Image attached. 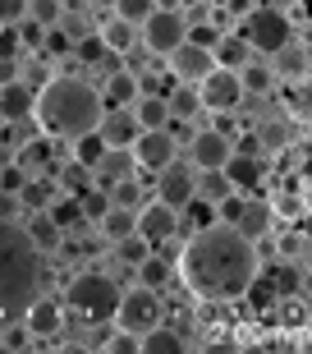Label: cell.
I'll return each mask as SVG.
<instances>
[{
	"instance_id": "obj_58",
	"label": "cell",
	"mask_w": 312,
	"mask_h": 354,
	"mask_svg": "<svg viewBox=\"0 0 312 354\" xmlns=\"http://www.w3.org/2000/svg\"><path fill=\"white\" fill-rule=\"evenodd\" d=\"M156 10H184V0H156Z\"/></svg>"
},
{
	"instance_id": "obj_16",
	"label": "cell",
	"mask_w": 312,
	"mask_h": 354,
	"mask_svg": "<svg viewBox=\"0 0 312 354\" xmlns=\"http://www.w3.org/2000/svg\"><path fill=\"white\" fill-rule=\"evenodd\" d=\"M271 225H275V207H271V203H266V198H244V212H239L234 230L257 244V239L271 235Z\"/></svg>"
},
{
	"instance_id": "obj_43",
	"label": "cell",
	"mask_w": 312,
	"mask_h": 354,
	"mask_svg": "<svg viewBox=\"0 0 312 354\" xmlns=\"http://www.w3.org/2000/svg\"><path fill=\"white\" fill-rule=\"evenodd\" d=\"M97 350H106V354H138V331L115 327L110 336H97Z\"/></svg>"
},
{
	"instance_id": "obj_56",
	"label": "cell",
	"mask_w": 312,
	"mask_h": 354,
	"mask_svg": "<svg viewBox=\"0 0 312 354\" xmlns=\"http://www.w3.org/2000/svg\"><path fill=\"white\" fill-rule=\"evenodd\" d=\"M19 79V65L14 60H0V83H14Z\"/></svg>"
},
{
	"instance_id": "obj_39",
	"label": "cell",
	"mask_w": 312,
	"mask_h": 354,
	"mask_svg": "<svg viewBox=\"0 0 312 354\" xmlns=\"http://www.w3.org/2000/svg\"><path fill=\"white\" fill-rule=\"evenodd\" d=\"M74 55L83 60V65H106V60H110V51H106L101 32H88V37H78V41H74Z\"/></svg>"
},
{
	"instance_id": "obj_41",
	"label": "cell",
	"mask_w": 312,
	"mask_h": 354,
	"mask_svg": "<svg viewBox=\"0 0 312 354\" xmlns=\"http://www.w3.org/2000/svg\"><path fill=\"white\" fill-rule=\"evenodd\" d=\"M147 253H152V244H147V239L138 235V230H133V235H124V239L115 244V258H119L124 267H138V263L147 258Z\"/></svg>"
},
{
	"instance_id": "obj_53",
	"label": "cell",
	"mask_w": 312,
	"mask_h": 354,
	"mask_svg": "<svg viewBox=\"0 0 312 354\" xmlns=\"http://www.w3.org/2000/svg\"><path fill=\"white\" fill-rule=\"evenodd\" d=\"M166 133L175 138V147H188V138H193V129H188V120H166Z\"/></svg>"
},
{
	"instance_id": "obj_40",
	"label": "cell",
	"mask_w": 312,
	"mask_h": 354,
	"mask_svg": "<svg viewBox=\"0 0 312 354\" xmlns=\"http://www.w3.org/2000/svg\"><path fill=\"white\" fill-rule=\"evenodd\" d=\"M101 152H106V138L97 129H92V133H78V138H74V161H83V166H97V161H101Z\"/></svg>"
},
{
	"instance_id": "obj_45",
	"label": "cell",
	"mask_w": 312,
	"mask_h": 354,
	"mask_svg": "<svg viewBox=\"0 0 312 354\" xmlns=\"http://www.w3.org/2000/svg\"><path fill=\"white\" fill-rule=\"evenodd\" d=\"M110 203H115V207H133L138 212V203H143V189H138V180H115L110 184Z\"/></svg>"
},
{
	"instance_id": "obj_48",
	"label": "cell",
	"mask_w": 312,
	"mask_h": 354,
	"mask_svg": "<svg viewBox=\"0 0 312 354\" xmlns=\"http://www.w3.org/2000/svg\"><path fill=\"white\" fill-rule=\"evenodd\" d=\"M41 46H46V55H74V37H65V32H60V24L41 32Z\"/></svg>"
},
{
	"instance_id": "obj_38",
	"label": "cell",
	"mask_w": 312,
	"mask_h": 354,
	"mask_svg": "<svg viewBox=\"0 0 312 354\" xmlns=\"http://www.w3.org/2000/svg\"><path fill=\"white\" fill-rule=\"evenodd\" d=\"M225 194H234L230 180H225V171H202V180H197V194H193V198H202V203H221Z\"/></svg>"
},
{
	"instance_id": "obj_14",
	"label": "cell",
	"mask_w": 312,
	"mask_h": 354,
	"mask_svg": "<svg viewBox=\"0 0 312 354\" xmlns=\"http://www.w3.org/2000/svg\"><path fill=\"white\" fill-rule=\"evenodd\" d=\"M166 65H170V79L175 83H197L211 65H216V55L202 51V46H193V41H179V46L166 55Z\"/></svg>"
},
{
	"instance_id": "obj_10",
	"label": "cell",
	"mask_w": 312,
	"mask_h": 354,
	"mask_svg": "<svg viewBox=\"0 0 312 354\" xmlns=\"http://www.w3.org/2000/svg\"><path fill=\"white\" fill-rule=\"evenodd\" d=\"M129 152H133V166L138 171H161L166 161H175L179 157V147H175V138H170L166 129H138V138L129 143Z\"/></svg>"
},
{
	"instance_id": "obj_18",
	"label": "cell",
	"mask_w": 312,
	"mask_h": 354,
	"mask_svg": "<svg viewBox=\"0 0 312 354\" xmlns=\"http://www.w3.org/2000/svg\"><path fill=\"white\" fill-rule=\"evenodd\" d=\"M32 97H37V92L28 88L23 79L0 83V124H23V120L32 115Z\"/></svg>"
},
{
	"instance_id": "obj_8",
	"label": "cell",
	"mask_w": 312,
	"mask_h": 354,
	"mask_svg": "<svg viewBox=\"0 0 312 354\" xmlns=\"http://www.w3.org/2000/svg\"><path fill=\"white\" fill-rule=\"evenodd\" d=\"M197 88V102L202 111H239L244 106V88H239V69H225V65H211L202 79L193 83Z\"/></svg>"
},
{
	"instance_id": "obj_1",
	"label": "cell",
	"mask_w": 312,
	"mask_h": 354,
	"mask_svg": "<svg viewBox=\"0 0 312 354\" xmlns=\"http://www.w3.org/2000/svg\"><path fill=\"white\" fill-rule=\"evenodd\" d=\"M262 272V258H257V244L244 239L234 225L225 221H211L202 230L188 235L179 253V276L188 295H197L202 304H239L248 299V286L257 281Z\"/></svg>"
},
{
	"instance_id": "obj_12",
	"label": "cell",
	"mask_w": 312,
	"mask_h": 354,
	"mask_svg": "<svg viewBox=\"0 0 312 354\" xmlns=\"http://www.w3.org/2000/svg\"><path fill=\"white\" fill-rule=\"evenodd\" d=\"M138 235L147 244H170V239L179 235V212L170 207V203H161V198L138 203Z\"/></svg>"
},
{
	"instance_id": "obj_15",
	"label": "cell",
	"mask_w": 312,
	"mask_h": 354,
	"mask_svg": "<svg viewBox=\"0 0 312 354\" xmlns=\"http://www.w3.org/2000/svg\"><path fill=\"white\" fill-rule=\"evenodd\" d=\"M275 83H308V74H312V51H308V41L303 37H294L289 46H280L275 51Z\"/></svg>"
},
{
	"instance_id": "obj_30",
	"label": "cell",
	"mask_w": 312,
	"mask_h": 354,
	"mask_svg": "<svg viewBox=\"0 0 312 354\" xmlns=\"http://www.w3.org/2000/svg\"><path fill=\"white\" fill-rule=\"evenodd\" d=\"M46 216H51L60 230H74V225H88L83 221V203H78L74 194H65V198H51V207H46Z\"/></svg>"
},
{
	"instance_id": "obj_52",
	"label": "cell",
	"mask_w": 312,
	"mask_h": 354,
	"mask_svg": "<svg viewBox=\"0 0 312 354\" xmlns=\"http://www.w3.org/2000/svg\"><path fill=\"white\" fill-rule=\"evenodd\" d=\"M19 46H23L19 28H0V60H14V55H19Z\"/></svg>"
},
{
	"instance_id": "obj_24",
	"label": "cell",
	"mask_w": 312,
	"mask_h": 354,
	"mask_svg": "<svg viewBox=\"0 0 312 354\" xmlns=\"http://www.w3.org/2000/svg\"><path fill=\"white\" fill-rule=\"evenodd\" d=\"M129 111L138 120V129H166V120H170V106H166L161 92H138Z\"/></svg>"
},
{
	"instance_id": "obj_36",
	"label": "cell",
	"mask_w": 312,
	"mask_h": 354,
	"mask_svg": "<svg viewBox=\"0 0 312 354\" xmlns=\"http://www.w3.org/2000/svg\"><path fill=\"white\" fill-rule=\"evenodd\" d=\"M60 184H65V194H88L92 184H97V175H92V166H83V161H69L65 171H60Z\"/></svg>"
},
{
	"instance_id": "obj_9",
	"label": "cell",
	"mask_w": 312,
	"mask_h": 354,
	"mask_svg": "<svg viewBox=\"0 0 312 354\" xmlns=\"http://www.w3.org/2000/svg\"><path fill=\"white\" fill-rule=\"evenodd\" d=\"M193 194H197V175L188 171L179 157L166 161V166L156 171V198H161V203H170L175 212L188 207V203H193Z\"/></svg>"
},
{
	"instance_id": "obj_42",
	"label": "cell",
	"mask_w": 312,
	"mask_h": 354,
	"mask_svg": "<svg viewBox=\"0 0 312 354\" xmlns=\"http://www.w3.org/2000/svg\"><path fill=\"white\" fill-rule=\"evenodd\" d=\"M285 120L308 124V83H285Z\"/></svg>"
},
{
	"instance_id": "obj_32",
	"label": "cell",
	"mask_w": 312,
	"mask_h": 354,
	"mask_svg": "<svg viewBox=\"0 0 312 354\" xmlns=\"http://www.w3.org/2000/svg\"><path fill=\"white\" fill-rule=\"evenodd\" d=\"M239 88H244V97H266L275 88V74L266 65H244L239 69Z\"/></svg>"
},
{
	"instance_id": "obj_44",
	"label": "cell",
	"mask_w": 312,
	"mask_h": 354,
	"mask_svg": "<svg viewBox=\"0 0 312 354\" xmlns=\"http://www.w3.org/2000/svg\"><path fill=\"white\" fill-rule=\"evenodd\" d=\"M78 203H83V221H101V216H106V207H110V189L92 184L88 194H78Z\"/></svg>"
},
{
	"instance_id": "obj_4",
	"label": "cell",
	"mask_w": 312,
	"mask_h": 354,
	"mask_svg": "<svg viewBox=\"0 0 312 354\" xmlns=\"http://www.w3.org/2000/svg\"><path fill=\"white\" fill-rule=\"evenodd\" d=\"M115 299H119V286L106 272H78V276H69L60 304H65V313H78L88 322H110Z\"/></svg>"
},
{
	"instance_id": "obj_11",
	"label": "cell",
	"mask_w": 312,
	"mask_h": 354,
	"mask_svg": "<svg viewBox=\"0 0 312 354\" xmlns=\"http://www.w3.org/2000/svg\"><path fill=\"white\" fill-rule=\"evenodd\" d=\"M23 327L32 331V341H55L65 331V304L55 295H32V304L23 308Z\"/></svg>"
},
{
	"instance_id": "obj_34",
	"label": "cell",
	"mask_w": 312,
	"mask_h": 354,
	"mask_svg": "<svg viewBox=\"0 0 312 354\" xmlns=\"http://www.w3.org/2000/svg\"><path fill=\"white\" fill-rule=\"evenodd\" d=\"M253 133H257L262 152H285V147H289V120H266V124L253 129Z\"/></svg>"
},
{
	"instance_id": "obj_31",
	"label": "cell",
	"mask_w": 312,
	"mask_h": 354,
	"mask_svg": "<svg viewBox=\"0 0 312 354\" xmlns=\"http://www.w3.org/2000/svg\"><path fill=\"white\" fill-rule=\"evenodd\" d=\"M166 106H170V120H193L197 111H202V102H197V88H193V83H179V88L166 97Z\"/></svg>"
},
{
	"instance_id": "obj_46",
	"label": "cell",
	"mask_w": 312,
	"mask_h": 354,
	"mask_svg": "<svg viewBox=\"0 0 312 354\" xmlns=\"http://www.w3.org/2000/svg\"><path fill=\"white\" fill-rule=\"evenodd\" d=\"M156 10V0H115V19H124V24H143L147 14Z\"/></svg>"
},
{
	"instance_id": "obj_26",
	"label": "cell",
	"mask_w": 312,
	"mask_h": 354,
	"mask_svg": "<svg viewBox=\"0 0 312 354\" xmlns=\"http://www.w3.org/2000/svg\"><path fill=\"white\" fill-rule=\"evenodd\" d=\"M138 92H143V83L133 79L129 69H110V74H106V88H101V102L106 106H133Z\"/></svg>"
},
{
	"instance_id": "obj_28",
	"label": "cell",
	"mask_w": 312,
	"mask_h": 354,
	"mask_svg": "<svg viewBox=\"0 0 312 354\" xmlns=\"http://www.w3.org/2000/svg\"><path fill=\"white\" fill-rule=\"evenodd\" d=\"M19 198H23V212H46L55 198V180L51 175H28V184L19 189Z\"/></svg>"
},
{
	"instance_id": "obj_37",
	"label": "cell",
	"mask_w": 312,
	"mask_h": 354,
	"mask_svg": "<svg viewBox=\"0 0 312 354\" xmlns=\"http://www.w3.org/2000/svg\"><path fill=\"white\" fill-rule=\"evenodd\" d=\"M28 19L37 28H55L65 19V0H28Z\"/></svg>"
},
{
	"instance_id": "obj_3",
	"label": "cell",
	"mask_w": 312,
	"mask_h": 354,
	"mask_svg": "<svg viewBox=\"0 0 312 354\" xmlns=\"http://www.w3.org/2000/svg\"><path fill=\"white\" fill-rule=\"evenodd\" d=\"M46 253L28 239V230L19 221H0V322L23 317V308L32 304V295H41V267Z\"/></svg>"
},
{
	"instance_id": "obj_33",
	"label": "cell",
	"mask_w": 312,
	"mask_h": 354,
	"mask_svg": "<svg viewBox=\"0 0 312 354\" xmlns=\"http://www.w3.org/2000/svg\"><path fill=\"white\" fill-rule=\"evenodd\" d=\"M32 331L23 327V317H14V322H0V350H10V354H23L32 350Z\"/></svg>"
},
{
	"instance_id": "obj_20",
	"label": "cell",
	"mask_w": 312,
	"mask_h": 354,
	"mask_svg": "<svg viewBox=\"0 0 312 354\" xmlns=\"http://www.w3.org/2000/svg\"><path fill=\"white\" fill-rule=\"evenodd\" d=\"M19 225L28 230V239H32L41 253H60L65 249V230H60L46 212H28V216H19Z\"/></svg>"
},
{
	"instance_id": "obj_49",
	"label": "cell",
	"mask_w": 312,
	"mask_h": 354,
	"mask_svg": "<svg viewBox=\"0 0 312 354\" xmlns=\"http://www.w3.org/2000/svg\"><path fill=\"white\" fill-rule=\"evenodd\" d=\"M28 19V0H0V28H19Z\"/></svg>"
},
{
	"instance_id": "obj_19",
	"label": "cell",
	"mask_w": 312,
	"mask_h": 354,
	"mask_svg": "<svg viewBox=\"0 0 312 354\" xmlns=\"http://www.w3.org/2000/svg\"><path fill=\"white\" fill-rule=\"evenodd\" d=\"M221 171H225V180H230L234 194H248V189H257V184L266 180V166H262L257 157H248V152H234Z\"/></svg>"
},
{
	"instance_id": "obj_6",
	"label": "cell",
	"mask_w": 312,
	"mask_h": 354,
	"mask_svg": "<svg viewBox=\"0 0 312 354\" xmlns=\"http://www.w3.org/2000/svg\"><path fill=\"white\" fill-rule=\"evenodd\" d=\"M110 322H115V327H124V331H147V327H156V322H161V290H147V286L119 290Z\"/></svg>"
},
{
	"instance_id": "obj_27",
	"label": "cell",
	"mask_w": 312,
	"mask_h": 354,
	"mask_svg": "<svg viewBox=\"0 0 312 354\" xmlns=\"http://www.w3.org/2000/svg\"><path fill=\"white\" fill-rule=\"evenodd\" d=\"M97 32H101V41H106V51H110V55H124V51H133V46H138V28L124 24V19H115V14H110V19H101V28H97Z\"/></svg>"
},
{
	"instance_id": "obj_23",
	"label": "cell",
	"mask_w": 312,
	"mask_h": 354,
	"mask_svg": "<svg viewBox=\"0 0 312 354\" xmlns=\"http://www.w3.org/2000/svg\"><path fill=\"white\" fill-rule=\"evenodd\" d=\"M92 225L101 230V244H119L124 235L138 230V212H133V207H115V203H110L106 216H101V221H92Z\"/></svg>"
},
{
	"instance_id": "obj_59",
	"label": "cell",
	"mask_w": 312,
	"mask_h": 354,
	"mask_svg": "<svg viewBox=\"0 0 312 354\" xmlns=\"http://www.w3.org/2000/svg\"><path fill=\"white\" fill-rule=\"evenodd\" d=\"M202 5H211V0H202Z\"/></svg>"
},
{
	"instance_id": "obj_2",
	"label": "cell",
	"mask_w": 312,
	"mask_h": 354,
	"mask_svg": "<svg viewBox=\"0 0 312 354\" xmlns=\"http://www.w3.org/2000/svg\"><path fill=\"white\" fill-rule=\"evenodd\" d=\"M101 92L92 88L88 79H78V74H55L37 88L32 97V120L41 124L46 138H69L74 143L78 133H92L101 124Z\"/></svg>"
},
{
	"instance_id": "obj_5",
	"label": "cell",
	"mask_w": 312,
	"mask_h": 354,
	"mask_svg": "<svg viewBox=\"0 0 312 354\" xmlns=\"http://www.w3.org/2000/svg\"><path fill=\"white\" fill-rule=\"evenodd\" d=\"M239 37H244L248 51L275 55L280 46H289V41L299 37V32H294V24H289L285 10H275V5H257L248 19H239Z\"/></svg>"
},
{
	"instance_id": "obj_35",
	"label": "cell",
	"mask_w": 312,
	"mask_h": 354,
	"mask_svg": "<svg viewBox=\"0 0 312 354\" xmlns=\"http://www.w3.org/2000/svg\"><path fill=\"white\" fill-rule=\"evenodd\" d=\"M211 55H216V65H225V69H244V65H248V55H253V51L244 46V37H221Z\"/></svg>"
},
{
	"instance_id": "obj_17",
	"label": "cell",
	"mask_w": 312,
	"mask_h": 354,
	"mask_svg": "<svg viewBox=\"0 0 312 354\" xmlns=\"http://www.w3.org/2000/svg\"><path fill=\"white\" fill-rule=\"evenodd\" d=\"M97 133L106 138V147H129L133 138H138V120H133L129 106H106Z\"/></svg>"
},
{
	"instance_id": "obj_47",
	"label": "cell",
	"mask_w": 312,
	"mask_h": 354,
	"mask_svg": "<svg viewBox=\"0 0 312 354\" xmlns=\"http://www.w3.org/2000/svg\"><path fill=\"white\" fill-rule=\"evenodd\" d=\"M184 41H193V46H202V51H216V41H221V28H216V24H188Z\"/></svg>"
},
{
	"instance_id": "obj_22",
	"label": "cell",
	"mask_w": 312,
	"mask_h": 354,
	"mask_svg": "<svg viewBox=\"0 0 312 354\" xmlns=\"http://www.w3.org/2000/svg\"><path fill=\"white\" fill-rule=\"evenodd\" d=\"M133 171H138V166H133V152H129V147H106L101 161L92 166V175H97V184H101V189H110L115 180H129Z\"/></svg>"
},
{
	"instance_id": "obj_13",
	"label": "cell",
	"mask_w": 312,
	"mask_h": 354,
	"mask_svg": "<svg viewBox=\"0 0 312 354\" xmlns=\"http://www.w3.org/2000/svg\"><path fill=\"white\" fill-rule=\"evenodd\" d=\"M188 152H193V166H197V171H221L225 161L234 157V138L225 129H193Z\"/></svg>"
},
{
	"instance_id": "obj_50",
	"label": "cell",
	"mask_w": 312,
	"mask_h": 354,
	"mask_svg": "<svg viewBox=\"0 0 312 354\" xmlns=\"http://www.w3.org/2000/svg\"><path fill=\"white\" fill-rule=\"evenodd\" d=\"M23 184H28V171L19 166V161H10V166H0V189H5V194H19Z\"/></svg>"
},
{
	"instance_id": "obj_55",
	"label": "cell",
	"mask_w": 312,
	"mask_h": 354,
	"mask_svg": "<svg viewBox=\"0 0 312 354\" xmlns=\"http://www.w3.org/2000/svg\"><path fill=\"white\" fill-rule=\"evenodd\" d=\"M41 32H46V28H37V24H23V32H19V37H23L28 46H37V41H41Z\"/></svg>"
},
{
	"instance_id": "obj_25",
	"label": "cell",
	"mask_w": 312,
	"mask_h": 354,
	"mask_svg": "<svg viewBox=\"0 0 312 354\" xmlns=\"http://www.w3.org/2000/svg\"><path fill=\"white\" fill-rule=\"evenodd\" d=\"M51 157H55V143L46 138V133H41V138H28V143L14 147V161H19V166H23L28 175H46Z\"/></svg>"
},
{
	"instance_id": "obj_54",
	"label": "cell",
	"mask_w": 312,
	"mask_h": 354,
	"mask_svg": "<svg viewBox=\"0 0 312 354\" xmlns=\"http://www.w3.org/2000/svg\"><path fill=\"white\" fill-rule=\"evenodd\" d=\"M253 10H257L253 0H225V14H230V19H248Z\"/></svg>"
},
{
	"instance_id": "obj_57",
	"label": "cell",
	"mask_w": 312,
	"mask_h": 354,
	"mask_svg": "<svg viewBox=\"0 0 312 354\" xmlns=\"http://www.w3.org/2000/svg\"><path fill=\"white\" fill-rule=\"evenodd\" d=\"M10 161H14V143H10V138H0V166H10Z\"/></svg>"
},
{
	"instance_id": "obj_7",
	"label": "cell",
	"mask_w": 312,
	"mask_h": 354,
	"mask_svg": "<svg viewBox=\"0 0 312 354\" xmlns=\"http://www.w3.org/2000/svg\"><path fill=\"white\" fill-rule=\"evenodd\" d=\"M184 32H188V19H184V10H152L138 24V37H143V46L152 55H161L166 60L175 46L184 41Z\"/></svg>"
},
{
	"instance_id": "obj_29",
	"label": "cell",
	"mask_w": 312,
	"mask_h": 354,
	"mask_svg": "<svg viewBox=\"0 0 312 354\" xmlns=\"http://www.w3.org/2000/svg\"><path fill=\"white\" fill-rule=\"evenodd\" d=\"M133 272H138V286H147V290H161L170 281V276H175V263H170V258H156V253H147L143 263L133 267Z\"/></svg>"
},
{
	"instance_id": "obj_51",
	"label": "cell",
	"mask_w": 312,
	"mask_h": 354,
	"mask_svg": "<svg viewBox=\"0 0 312 354\" xmlns=\"http://www.w3.org/2000/svg\"><path fill=\"white\" fill-rule=\"evenodd\" d=\"M19 216H23V198L0 189V221H19Z\"/></svg>"
},
{
	"instance_id": "obj_21",
	"label": "cell",
	"mask_w": 312,
	"mask_h": 354,
	"mask_svg": "<svg viewBox=\"0 0 312 354\" xmlns=\"http://www.w3.org/2000/svg\"><path fill=\"white\" fill-rule=\"evenodd\" d=\"M138 350L143 354H184L188 350V336H184V327H147L138 331Z\"/></svg>"
}]
</instances>
